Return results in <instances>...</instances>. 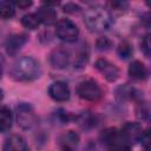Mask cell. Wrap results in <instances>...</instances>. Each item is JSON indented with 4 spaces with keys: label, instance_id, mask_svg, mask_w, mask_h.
<instances>
[{
    "label": "cell",
    "instance_id": "obj_1",
    "mask_svg": "<svg viewBox=\"0 0 151 151\" xmlns=\"http://www.w3.org/2000/svg\"><path fill=\"white\" fill-rule=\"evenodd\" d=\"M41 73L39 63L32 57L19 58L11 68V77L17 81H32Z\"/></svg>",
    "mask_w": 151,
    "mask_h": 151
},
{
    "label": "cell",
    "instance_id": "obj_2",
    "mask_svg": "<svg viewBox=\"0 0 151 151\" xmlns=\"http://www.w3.org/2000/svg\"><path fill=\"white\" fill-rule=\"evenodd\" d=\"M84 22L91 32H104L112 25V17L101 7H90L84 13Z\"/></svg>",
    "mask_w": 151,
    "mask_h": 151
},
{
    "label": "cell",
    "instance_id": "obj_3",
    "mask_svg": "<svg viewBox=\"0 0 151 151\" xmlns=\"http://www.w3.org/2000/svg\"><path fill=\"white\" fill-rule=\"evenodd\" d=\"M17 122L18 125L24 130H29L37 125L38 117L29 104L21 103L17 106Z\"/></svg>",
    "mask_w": 151,
    "mask_h": 151
},
{
    "label": "cell",
    "instance_id": "obj_4",
    "mask_svg": "<svg viewBox=\"0 0 151 151\" xmlns=\"http://www.w3.org/2000/svg\"><path fill=\"white\" fill-rule=\"evenodd\" d=\"M55 33L59 39L66 42H73L78 38L79 29L70 19H60L55 25Z\"/></svg>",
    "mask_w": 151,
    "mask_h": 151
},
{
    "label": "cell",
    "instance_id": "obj_5",
    "mask_svg": "<svg viewBox=\"0 0 151 151\" xmlns=\"http://www.w3.org/2000/svg\"><path fill=\"white\" fill-rule=\"evenodd\" d=\"M78 96L87 101H96L101 98L103 91L100 86L94 80H85L81 81L77 87Z\"/></svg>",
    "mask_w": 151,
    "mask_h": 151
},
{
    "label": "cell",
    "instance_id": "obj_6",
    "mask_svg": "<svg viewBox=\"0 0 151 151\" xmlns=\"http://www.w3.org/2000/svg\"><path fill=\"white\" fill-rule=\"evenodd\" d=\"M120 137L125 143H137L143 140V127L138 123H126L120 132Z\"/></svg>",
    "mask_w": 151,
    "mask_h": 151
},
{
    "label": "cell",
    "instance_id": "obj_7",
    "mask_svg": "<svg viewBox=\"0 0 151 151\" xmlns=\"http://www.w3.org/2000/svg\"><path fill=\"white\" fill-rule=\"evenodd\" d=\"M94 67L104 76V78L107 81H111V83L112 81H116L118 79V77H119V70H118V67L114 64H112L109 60H106V59H98L96 61Z\"/></svg>",
    "mask_w": 151,
    "mask_h": 151
},
{
    "label": "cell",
    "instance_id": "obj_8",
    "mask_svg": "<svg viewBox=\"0 0 151 151\" xmlns=\"http://www.w3.org/2000/svg\"><path fill=\"white\" fill-rule=\"evenodd\" d=\"M50 97L55 101H66L70 99V88L64 81L52 83L48 88Z\"/></svg>",
    "mask_w": 151,
    "mask_h": 151
},
{
    "label": "cell",
    "instance_id": "obj_9",
    "mask_svg": "<svg viewBox=\"0 0 151 151\" xmlns=\"http://www.w3.org/2000/svg\"><path fill=\"white\" fill-rule=\"evenodd\" d=\"M26 42H27V35L26 34H22V33H20V34H13L6 41V45H5L6 52L9 55H14V54H17L21 50V47Z\"/></svg>",
    "mask_w": 151,
    "mask_h": 151
},
{
    "label": "cell",
    "instance_id": "obj_10",
    "mask_svg": "<svg viewBox=\"0 0 151 151\" xmlns=\"http://www.w3.org/2000/svg\"><path fill=\"white\" fill-rule=\"evenodd\" d=\"M68 61H70V54L64 48H57L50 54V64L54 68L58 70L65 68L68 65Z\"/></svg>",
    "mask_w": 151,
    "mask_h": 151
},
{
    "label": "cell",
    "instance_id": "obj_11",
    "mask_svg": "<svg viewBox=\"0 0 151 151\" xmlns=\"http://www.w3.org/2000/svg\"><path fill=\"white\" fill-rule=\"evenodd\" d=\"M147 68L145 65L139 60H133L129 66V76L138 81L145 80L147 78Z\"/></svg>",
    "mask_w": 151,
    "mask_h": 151
},
{
    "label": "cell",
    "instance_id": "obj_12",
    "mask_svg": "<svg viewBox=\"0 0 151 151\" xmlns=\"http://www.w3.org/2000/svg\"><path fill=\"white\" fill-rule=\"evenodd\" d=\"M27 144L21 136L13 134L6 139L4 145V151H27Z\"/></svg>",
    "mask_w": 151,
    "mask_h": 151
},
{
    "label": "cell",
    "instance_id": "obj_13",
    "mask_svg": "<svg viewBox=\"0 0 151 151\" xmlns=\"http://www.w3.org/2000/svg\"><path fill=\"white\" fill-rule=\"evenodd\" d=\"M39 21L42 22L44 25H53L57 21V12L50 7V6H42L38 9V12L35 13Z\"/></svg>",
    "mask_w": 151,
    "mask_h": 151
},
{
    "label": "cell",
    "instance_id": "obj_14",
    "mask_svg": "<svg viewBox=\"0 0 151 151\" xmlns=\"http://www.w3.org/2000/svg\"><path fill=\"white\" fill-rule=\"evenodd\" d=\"M13 124V114L9 107L2 106L0 109V132L6 133L12 129Z\"/></svg>",
    "mask_w": 151,
    "mask_h": 151
},
{
    "label": "cell",
    "instance_id": "obj_15",
    "mask_svg": "<svg viewBox=\"0 0 151 151\" xmlns=\"http://www.w3.org/2000/svg\"><path fill=\"white\" fill-rule=\"evenodd\" d=\"M15 15V8L12 2L8 1H0V18L4 20L11 19Z\"/></svg>",
    "mask_w": 151,
    "mask_h": 151
},
{
    "label": "cell",
    "instance_id": "obj_16",
    "mask_svg": "<svg viewBox=\"0 0 151 151\" xmlns=\"http://www.w3.org/2000/svg\"><path fill=\"white\" fill-rule=\"evenodd\" d=\"M21 24H22L24 27H26L28 29H35V28H38L40 21L37 17V14L29 13V14H25L21 18Z\"/></svg>",
    "mask_w": 151,
    "mask_h": 151
},
{
    "label": "cell",
    "instance_id": "obj_17",
    "mask_svg": "<svg viewBox=\"0 0 151 151\" xmlns=\"http://www.w3.org/2000/svg\"><path fill=\"white\" fill-rule=\"evenodd\" d=\"M101 139H103V142H105L106 144L114 145V144H118L117 142H118V139H119V134H118V132H117L114 129H107L106 131L103 132Z\"/></svg>",
    "mask_w": 151,
    "mask_h": 151
},
{
    "label": "cell",
    "instance_id": "obj_18",
    "mask_svg": "<svg viewBox=\"0 0 151 151\" xmlns=\"http://www.w3.org/2000/svg\"><path fill=\"white\" fill-rule=\"evenodd\" d=\"M117 53L122 59H127L132 55L133 48L127 41H122L117 47Z\"/></svg>",
    "mask_w": 151,
    "mask_h": 151
},
{
    "label": "cell",
    "instance_id": "obj_19",
    "mask_svg": "<svg viewBox=\"0 0 151 151\" xmlns=\"http://www.w3.org/2000/svg\"><path fill=\"white\" fill-rule=\"evenodd\" d=\"M87 60H88V53H87V52L85 53V51H81V52L78 54V57L76 58L74 67H76V68H83V67L86 65Z\"/></svg>",
    "mask_w": 151,
    "mask_h": 151
},
{
    "label": "cell",
    "instance_id": "obj_20",
    "mask_svg": "<svg viewBox=\"0 0 151 151\" xmlns=\"http://www.w3.org/2000/svg\"><path fill=\"white\" fill-rule=\"evenodd\" d=\"M96 46H97V48H98L99 51H107V50H110V48L112 47V41H111L109 38H106V37L99 38V39L97 40Z\"/></svg>",
    "mask_w": 151,
    "mask_h": 151
},
{
    "label": "cell",
    "instance_id": "obj_21",
    "mask_svg": "<svg viewBox=\"0 0 151 151\" xmlns=\"http://www.w3.org/2000/svg\"><path fill=\"white\" fill-rule=\"evenodd\" d=\"M63 138H64V142L66 143V146H68V144H77L79 140L78 134H76L73 131H68Z\"/></svg>",
    "mask_w": 151,
    "mask_h": 151
},
{
    "label": "cell",
    "instance_id": "obj_22",
    "mask_svg": "<svg viewBox=\"0 0 151 151\" xmlns=\"http://www.w3.org/2000/svg\"><path fill=\"white\" fill-rule=\"evenodd\" d=\"M140 48H142V51L144 52V54H145V57H150V50H151V47H150V35H145L144 38H143V40H142V44H140Z\"/></svg>",
    "mask_w": 151,
    "mask_h": 151
},
{
    "label": "cell",
    "instance_id": "obj_23",
    "mask_svg": "<svg viewBox=\"0 0 151 151\" xmlns=\"http://www.w3.org/2000/svg\"><path fill=\"white\" fill-rule=\"evenodd\" d=\"M63 9H64V12H66V13L76 14V13H79L81 8H80V6H78V5H76V4H73V2H68V4H66V5L63 7Z\"/></svg>",
    "mask_w": 151,
    "mask_h": 151
},
{
    "label": "cell",
    "instance_id": "obj_24",
    "mask_svg": "<svg viewBox=\"0 0 151 151\" xmlns=\"http://www.w3.org/2000/svg\"><path fill=\"white\" fill-rule=\"evenodd\" d=\"M109 151H131V150H130V147H129L126 144L118 143V144L112 145V147H111Z\"/></svg>",
    "mask_w": 151,
    "mask_h": 151
},
{
    "label": "cell",
    "instance_id": "obj_25",
    "mask_svg": "<svg viewBox=\"0 0 151 151\" xmlns=\"http://www.w3.org/2000/svg\"><path fill=\"white\" fill-rule=\"evenodd\" d=\"M14 6H17V7H19V8H27V7H29L31 5H32V1H27V0H19V1H14V2H12Z\"/></svg>",
    "mask_w": 151,
    "mask_h": 151
},
{
    "label": "cell",
    "instance_id": "obj_26",
    "mask_svg": "<svg viewBox=\"0 0 151 151\" xmlns=\"http://www.w3.org/2000/svg\"><path fill=\"white\" fill-rule=\"evenodd\" d=\"M110 5H112V7H114L118 11H124L127 7V4L126 2H122V1H114V2H111Z\"/></svg>",
    "mask_w": 151,
    "mask_h": 151
},
{
    "label": "cell",
    "instance_id": "obj_27",
    "mask_svg": "<svg viewBox=\"0 0 151 151\" xmlns=\"http://www.w3.org/2000/svg\"><path fill=\"white\" fill-rule=\"evenodd\" d=\"M63 151H73V150H72L70 146H66V147H64V150H63Z\"/></svg>",
    "mask_w": 151,
    "mask_h": 151
},
{
    "label": "cell",
    "instance_id": "obj_28",
    "mask_svg": "<svg viewBox=\"0 0 151 151\" xmlns=\"http://www.w3.org/2000/svg\"><path fill=\"white\" fill-rule=\"evenodd\" d=\"M2 76V64H1V60H0V78Z\"/></svg>",
    "mask_w": 151,
    "mask_h": 151
},
{
    "label": "cell",
    "instance_id": "obj_29",
    "mask_svg": "<svg viewBox=\"0 0 151 151\" xmlns=\"http://www.w3.org/2000/svg\"><path fill=\"white\" fill-rule=\"evenodd\" d=\"M2 98H4V93H2V90H0V101L2 100Z\"/></svg>",
    "mask_w": 151,
    "mask_h": 151
}]
</instances>
